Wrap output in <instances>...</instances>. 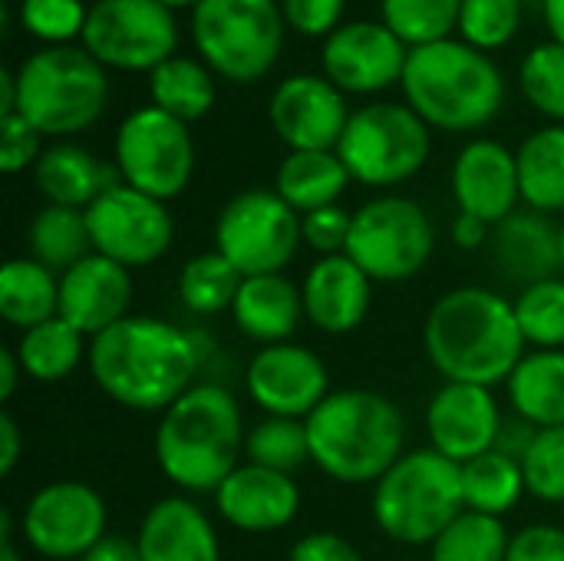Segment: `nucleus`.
Instances as JSON below:
<instances>
[{
  "mask_svg": "<svg viewBox=\"0 0 564 561\" xmlns=\"http://www.w3.org/2000/svg\"><path fill=\"white\" fill-rule=\"evenodd\" d=\"M178 43V26L159 0H96L86 17L83 46L112 69L152 73Z\"/></svg>",
  "mask_w": 564,
  "mask_h": 561,
  "instance_id": "14",
  "label": "nucleus"
},
{
  "mask_svg": "<svg viewBox=\"0 0 564 561\" xmlns=\"http://www.w3.org/2000/svg\"><path fill=\"white\" fill-rule=\"evenodd\" d=\"M453 195L463 215H476L486 225L506 222L519 212V162L496 139H473L453 162Z\"/></svg>",
  "mask_w": 564,
  "mask_h": 561,
  "instance_id": "22",
  "label": "nucleus"
},
{
  "mask_svg": "<svg viewBox=\"0 0 564 561\" xmlns=\"http://www.w3.org/2000/svg\"><path fill=\"white\" fill-rule=\"evenodd\" d=\"M284 26L278 0H198L192 10V40L205 66L231 83H254L278 63Z\"/></svg>",
  "mask_w": 564,
  "mask_h": 561,
  "instance_id": "8",
  "label": "nucleus"
},
{
  "mask_svg": "<svg viewBox=\"0 0 564 561\" xmlns=\"http://www.w3.org/2000/svg\"><path fill=\"white\" fill-rule=\"evenodd\" d=\"M152 106L175 116L178 122H195L215 106V79L212 69L188 56H172L149 73Z\"/></svg>",
  "mask_w": 564,
  "mask_h": 561,
  "instance_id": "35",
  "label": "nucleus"
},
{
  "mask_svg": "<svg viewBox=\"0 0 564 561\" xmlns=\"http://www.w3.org/2000/svg\"><path fill=\"white\" fill-rule=\"evenodd\" d=\"M132 271L93 251L59 274V317L93 341L132 314Z\"/></svg>",
  "mask_w": 564,
  "mask_h": 561,
  "instance_id": "20",
  "label": "nucleus"
},
{
  "mask_svg": "<svg viewBox=\"0 0 564 561\" xmlns=\"http://www.w3.org/2000/svg\"><path fill=\"white\" fill-rule=\"evenodd\" d=\"M86 225L93 251L135 271L169 255L175 241V222L165 202L119 182L106 188L89 208Z\"/></svg>",
  "mask_w": 564,
  "mask_h": 561,
  "instance_id": "13",
  "label": "nucleus"
},
{
  "mask_svg": "<svg viewBox=\"0 0 564 561\" xmlns=\"http://www.w3.org/2000/svg\"><path fill=\"white\" fill-rule=\"evenodd\" d=\"M423 347L446 384L496 387L525 357L516 304L492 288L466 284L446 291L426 314Z\"/></svg>",
  "mask_w": 564,
  "mask_h": 561,
  "instance_id": "2",
  "label": "nucleus"
},
{
  "mask_svg": "<svg viewBox=\"0 0 564 561\" xmlns=\"http://www.w3.org/2000/svg\"><path fill=\"white\" fill-rule=\"evenodd\" d=\"M17 112V73L0 69V116Z\"/></svg>",
  "mask_w": 564,
  "mask_h": 561,
  "instance_id": "55",
  "label": "nucleus"
},
{
  "mask_svg": "<svg viewBox=\"0 0 564 561\" xmlns=\"http://www.w3.org/2000/svg\"><path fill=\"white\" fill-rule=\"evenodd\" d=\"M288 561H364V555L337 532H311L291 546Z\"/></svg>",
  "mask_w": 564,
  "mask_h": 561,
  "instance_id": "49",
  "label": "nucleus"
},
{
  "mask_svg": "<svg viewBox=\"0 0 564 561\" xmlns=\"http://www.w3.org/2000/svg\"><path fill=\"white\" fill-rule=\"evenodd\" d=\"M245 274L218 251H205L185 261L178 271V301L198 317L231 311Z\"/></svg>",
  "mask_w": 564,
  "mask_h": 561,
  "instance_id": "36",
  "label": "nucleus"
},
{
  "mask_svg": "<svg viewBox=\"0 0 564 561\" xmlns=\"http://www.w3.org/2000/svg\"><path fill=\"white\" fill-rule=\"evenodd\" d=\"M281 13L304 36H330L340 26L344 0H281Z\"/></svg>",
  "mask_w": 564,
  "mask_h": 561,
  "instance_id": "47",
  "label": "nucleus"
},
{
  "mask_svg": "<svg viewBox=\"0 0 564 561\" xmlns=\"http://www.w3.org/2000/svg\"><path fill=\"white\" fill-rule=\"evenodd\" d=\"M406 106L443 132H476L489 126L506 103L499 66L466 40L413 46L400 79Z\"/></svg>",
  "mask_w": 564,
  "mask_h": 561,
  "instance_id": "5",
  "label": "nucleus"
},
{
  "mask_svg": "<svg viewBox=\"0 0 564 561\" xmlns=\"http://www.w3.org/2000/svg\"><path fill=\"white\" fill-rule=\"evenodd\" d=\"M159 3H162V7H169V10H172V7H192V10H195V3H198V0H159Z\"/></svg>",
  "mask_w": 564,
  "mask_h": 561,
  "instance_id": "57",
  "label": "nucleus"
},
{
  "mask_svg": "<svg viewBox=\"0 0 564 561\" xmlns=\"http://www.w3.org/2000/svg\"><path fill=\"white\" fill-rule=\"evenodd\" d=\"M436 248V228L426 208L403 195H377L354 212L347 258L373 284L416 278Z\"/></svg>",
  "mask_w": 564,
  "mask_h": 561,
  "instance_id": "9",
  "label": "nucleus"
},
{
  "mask_svg": "<svg viewBox=\"0 0 564 561\" xmlns=\"http://www.w3.org/2000/svg\"><path fill=\"white\" fill-rule=\"evenodd\" d=\"M33 179L46 205H66V208H89L106 188L119 185V169L99 162L89 149L76 142H56L43 149V155L33 165Z\"/></svg>",
  "mask_w": 564,
  "mask_h": 561,
  "instance_id": "27",
  "label": "nucleus"
},
{
  "mask_svg": "<svg viewBox=\"0 0 564 561\" xmlns=\"http://www.w3.org/2000/svg\"><path fill=\"white\" fill-rule=\"evenodd\" d=\"M489 238H492V225H486L476 215H463V212L456 215V222H453V241H456V248L476 251V248L489 245Z\"/></svg>",
  "mask_w": 564,
  "mask_h": 561,
  "instance_id": "51",
  "label": "nucleus"
},
{
  "mask_svg": "<svg viewBox=\"0 0 564 561\" xmlns=\"http://www.w3.org/2000/svg\"><path fill=\"white\" fill-rule=\"evenodd\" d=\"M509 529L502 519L463 513L433 546L430 561H506L509 559Z\"/></svg>",
  "mask_w": 564,
  "mask_h": 561,
  "instance_id": "38",
  "label": "nucleus"
},
{
  "mask_svg": "<svg viewBox=\"0 0 564 561\" xmlns=\"http://www.w3.org/2000/svg\"><path fill=\"white\" fill-rule=\"evenodd\" d=\"M231 317L238 331L261 344H288L304 317V294L284 271L281 274H251L241 281L238 298L231 304Z\"/></svg>",
  "mask_w": 564,
  "mask_h": 561,
  "instance_id": "26",
  "label": "nucleus"
},
{
  "mask_svg": "<svg viewBox=\"0 0 564 561\" xmlns=\"http://www.w3.org/2000/svg\"><path fill=\"white\" fill-rule=\"evenodd\" d=\"M522 93L549 119L564 122V46L542 43L522 60Z\"/></svg>",
  "mask_w": 564,
  "mask_h": 561,
  "instance_id": "41",
  "label": "nucleus"
},
{
  "mask_svg": "<svg viewBox=\"0 0 564 561\" xmlns=\"http://www.w3.org/2000/svg\"><path fill=\"white\" fill-rule=\"evenodd\" d=\"M93 384L126 410L165 413L195 387L202 367L198 337L178 324L129 314L89 341L86 357Z\"/></svg>",
  "mask_w": 564,
  "mask_h": 561,
  "instance_id": "1",
  "label": "nucleus"
},
{
  "mask_svg": "<svg viewBox=\"0 0 564 561\" xmlns=\"http://www.w3.org/2000/svg\"><path fill=\"white\" fill-rule=\"evenodd\" d=\"M410 46L387 26L354 20L337 26L324 43V73L340 93H380L403 79Z\"/></svg>",
  "mask_w": 564,
  "mask_h": 561,
  "instance_id": "18",
  "label": "nucleus"
},
{
  "mask_svg": "<svg viewBox=\"0 0 564 561\" xmlns=\"http://www.w3.org/2000/svg\"><path fill=\"white\" fill-rule=\"evenodd\" d=\"M413 561H423V559H413ZM426 561H430V559H426Z\"/></svg>",
  "mask_w": 564,
  "mask_h": 561,
  "instance_id": "59",
  "label": "nucleus"
},
{
  "mask_svg": "<svg viewBox=\"0 0 564 561\" xmlns=\"http://www.w3.org/2000/svg\"><path fill=\"white\" fill-rule=\"evenodd\" d=\"M13 350L20 357L23 377L36 384H59L89 357V341L63 317H53L23 331Z\"/></svg>",
  "mask_w": 564,
  "mask_h": 561,
  "instance_id": "32",
  "label": "nucleus"
},
{
  "mask_svg": "<svg viewBox=\"0 0 564 561\" xmlns=\"http://www.w3.org/2000/svg\"><path fill=\"white\" fill-rule=\"evenodd\" d=\"M135 549L142 561H221L218 532L208 513L188 496L152 503L139 522Z\"/></svg>",
  "mask_w": 564,
  "mask_h": 561,
  "instance_id": "23",
  "label": "nucleus"
},
{
  "mask_svg": "<svg viewBox=\"0 0 564 561\" xmlns=\"http://www.w3.org/2000/svg\"><path fill=\"white\" fill-rule=\"evenodd\" d=\"M542 13L552 30V40L564 46V0H542Z\"/></svg>",
  "mask_w": 564,
  "mask_h": 561,
  "instance_id": "54",
  "label": "nucleus"
},
{
  "mask_svg": "<svg viewBox=\"0 0 564 561\" xmlns=\"http://www.w3.org/2000/svg\"><path fill=\"white\" fill-rule=\"evenodd\" d=\"M23 456V433L17 427V420L3 410L0 413V476H10L17 470Z\"/></svg>",
  "mask_w": 564,
  "mask_h": 561,
  "instance_id": "50",
  "label": "nucleus"
},
{
  "mask_svg": "<svg viewBox=\"0 0 564 561\" xmlns=\"http://www.w3.org/2000/svg\"><path fill=\"white\" fill-rule=\"evenodd\" d=\"M301 294L304 317L317 331L340 337L364 324L373 304V281L347 255H330L314 261V268L301 281Z\"/></svg>",
  "mask_w": 564,
  "mask_h": 561,
  "instance_id": "24",
  "label": "nucleus"
},
{
  "mask_svg": "<svg viewBox=\"0 0 564 561\" xmlns=\"http://www.w3.org/2000/svg\"><path fill=\"white\" fill-rule=\"evenodd\" d=\"M0 314L20 334L59 317V274L36 258H10L0 268Z\"/></svg>",
  "mask_w": 564,
  "mask_h": 561,
  "instance_id": "30",
  "label": "nucleus"
},
{
  "mask_svg": "<svg viewBox=\"0 0 564 561\" xmlns=\"http://www.w3.org/2000/svg\"><path fill=\"white\" fill-rule=\"evenodd\" d=\"M506 561H564V529L562 526H525L509 542Z\"/></svg>",
  "mask_w": 564,
  "mask_h": 561,
  "instance_id": "48",
  "label": "nucleus"
},
{
  "mask_svg": "<svg viewBox=\"0 0 564 561\" xmlns=\"http://www.w3.org/2000/svg\"><path fill=\"white\" fill-rule=\"evenodd\" d=\"M106 103V66L86 46H43L17 69V112L40 136H76L99 122Z\"/></svg>",
  "mask_w": 564,
  "mask_h": 561,
  "instance_id": "6",
  "label": "nucleus"
},
{
  "mask_svg": "<svg viewBox=\"0 0 564 561\" xmlns=\"http://www.w3.org/2000/svg\"><path fill=\"white\" fill-rule=\"evenodd\" d=\"M20 377H23V367H20L17 350H13V347H3V350H0V400H3V403L17 393Z\"/></svg>",
  "mask_w": 564,
  "mask_h": 561,
  "instance_id": "53",
  "label": "nucleus"
},
{
  "mask_svg": "<svg viewBox=\"0 0 564 561\" xmlns=\"http://www.w3.org/2000/svg\"><path fill=\"white\" fill-rule=\"evenodd\" d=\"M525 489L539 503H564V427L539 430L522 456Z\"/></svg>",
  "mask_w": 564,
  "mask_h": 561,
  "instance_id": "43",
  "label": "nucleus"
},
{
  "mask_svg": "<svg viewBox=\"0 0 564 561\" xmlns=\"http://www.w3.org/2000/svg\"><path fill=\"white\" fill-rule=\"evenodd\" d=\"M245 393L264 417L307 420L327 400L330 374L311 347L271 344L248 360Z\"/></svg>",
  "mask_w": 564,
  "mask_h": 561,
  "instance_id": "16",
  "label": "nucleus"
},
{
  "mask_svg": "<svg viewBox=\"0 0 564 561\" xmlns=\"http://www.w3.org/2000/svg\"><path fill=\"white\" fill-rule=\"evenodd\" d=\"M245 420L235 393L221 384H195L159 420L155 463L182 493H212L241 466Z\"/></svg>",
  "mask_w": 564,
  "mask_h": 561,
  "instance_id": "3",
  "label": "nucleus"
},
{
  "mask_svg": "<svg viewBox=\"0 0 564 561\" xmlns=\"http://www.w3.org/2000/svg\"><path fill=\"white\" fill-rule=\"evenodd\" d=\"M512 304L532 350H564V274L522 288Z\"/></svg>",
  "mask_w": 564,
  "mask_h": 561,
  "instance_id": "39",
  "label": "nucleus"
},
{
  "mask_svg": "<svg viewBox=\"0 0 564 561\" xmlns=\"http://www.w3.org/2000/svg\"><path fill=\"white\" fill-rule=\"evenodd\" d=\"M79 561H142L135 542L122 539V536H106L99 546H93Z\"/></svg>",
  "mask_w": 564,
  "mask_h": 561,
  "instance_id": "52",
  "label": "nucleus"
},
{
  "mask_svg": "<svg viewBox=\"0 0 564 561\" xmlns=\"http://www.w3.org/2000/svg\"><path fill=\"white\" fill-rule=\"evenodd\" d=\"M463 0H380L383 23L413 50L426 43L449 40L459 26Z\"/></svg>",
  "mask_w": 564,
  "mask_h": 561,
  "instance_id": "40",
  "label": "nucleus"
},
{
  "mask_svg": "<svg viewBox=\"0 0 564 561\" xmlns=\"http://www.w3.org/2000/svg\"><path fill=\"white\" fill-rule=\"evenodd\" d=\"M106 526V499L79 479H56L40 486L20 516L23 542L36 555L56 561L83 559L93 546H99L109 536Z\"/></svg>",
  "mask_w": 564,
  "mask_h": 561,
  "instance_id": "15",
  "label": "nucleus"
},
{
  "mask_svg": "<svg viewBox=\"0 0 564 561\" xmlns=\"http://www.w3.org/2000/svg\"><path fill=\"white\" fill-rule=\"evenodd\" d=\"M0 561H23L17 542H13V516L10 513L0 516Z\"/></svg>",
  "mask_w": 564,
  "mask_h": 561,
  "instance_id": "56",
  "label": "nucleus"
},
{
  "mask_svg": "<svg viewBox=\"0 0 564 561\" xmlns=\"http://www.w3.org/2000/svg\"><path fill=\"white\" fill-rule=\"evenodd\" d=\"M350 172L337 149H301L288 152L274 175V192L297 212L311 215L317 208L337 205L350 185Z\"/></svg>",
  "mask_w": 564,
  "mask_h": 561,
  "instance_id": "28",
  "label": "nucleus"
},
{
  "mask_svg": "<svg viewBox=\"0 0 564 561\" xmlns=\"http://www.w3.org/2000/svg\"><path fill=\"white\" fill-rule=\"evenodd\" d=\"M373 522L400 546H433L463 513V466L436 450L403 453L373 483Z\"/></svg>",
  "mask_w": 564,
  "mask_h": 561,
  "instance_id": "7",
  "label": "nucleus"
},
{
  "mask_svg": "<svg viewBox=\"0 0 564 561\" xmlns=\"http://www.w3.org/2000/svg\"><path fill=\"white\" fill-rule=\"evenodd\" d=\"M512 413L535 430L564 427V350H529L506 380Z\"/></svg>",
  "mask_w": 564,
  "mask_h": 561,
  "instance_id": "29",
  "label": "nucleus"
},
{
  "mask_svg": "<svg viewBox=\"0 0 564 561\" xmlns=\"http://www.w3.org/2000/svg\"><path fill=\"white\" fill-rule=\"evenodd\" d=\"M304 423L311 440V463H317V470L334 483H377L403 456V413L390 397L377 390H330Z\"/></svg>",
  "mask_w": 564,
  "mask_h": 561,
  "instance_id": "4",
  "label": "nucleus"
},
{
  "mask_svg": "<svg viewBox=\"0 0 564 561\" xmlns=\"http://www.w3.org/2000/svg\"><path fill=\"white\" fill-rule=\"evenodd\" d=\"M301 245V215L274 188H245L218 212L215 251L245 278L281 274Z\"/></svg>",
  "mask_w": 564,
  "mask_h": 561,
  "instance_id": "11",
  "label": "nucleus"
},
{
  "mask_svg": "<svg viewBox=\"0 0 564 561\" xmlns=\"http://www.w3.org/2000/svg\"><path fill=\"white\" fill-rule=\"evenodd\" d=\"M489 248H492V261L499 265V274L519 284V291L562 274L558 225L542 212L532 208L512 212L506 222L492 228Z\"/></svg>",
  "mask_w": 564,
  "mask_h": 561,
  "instance_id": "25",
  "label": "nucleus"
},
{
  "mask_svg": "<svg viewBox=\"0 0 564 561\" xmlns=\"http://www.w3.org/2000/svg\"><path fill=\"white\" fill-rule=\"evenodd\" d=\"M116 169L126 185L159 202L182 195L195 172V142L188 126L159 106L129 112L116 132Z\"/></svg>",
  "mask_w": 564,
  "mask_h": 561,
  "instance_id": "12",
  "label": "nucleus"
},
{
  "mask_svg": "<svg viewBox=\"0 0 564 561\" xmlns=\"http://www.w3.org/2000/svg\"><path fill=\"white\" fill-rule=\"evenodd\" d=\"M337 155L354 182L390 188L410 182L430 159V126L400 103H370L350 112Z\"/></svg>",
  "mask_w": 564,
  "mask_h": 561,
  "instance_id": "10",
  "label": "nucleus"
},
{
  "mask_svg": "<svg viewBox=\"0 0 564 561\" xmlns=\"http://www.w3.org/2000/svg\"><path fill=\"white\" fill-rule=\"evenodd\" d=\"M89 10L83 0H20V23L36 40H46L50 46L69 43L73 36H83Z\"/></svg>",
  "mask_w": 564,
  "mask_h": 561,
  "instance_id": "44",
  "label": "nucleus"
},
{
  "mask_svg": "<svg viewBox=\"0 0 564 561\" xmlns=\"http://www.w3.org/2000/svg\"><path fill=\"white\" fill-rule=\"evenodd\" d=\"M519 188L522 202L532 212L558 215L564 212V126H545L532 132L519 152Z\"/></svg>",
  "mask_w": 564,
  "mask_h": 561,
  "instance_id": "31",
  "label": "nucleus"
},
{
  "mask_svg": "<svg viewBox=\"0 0 564 561\" xmlns=\"http://www.w3.org/2000/svg\"><path fill=\"white\" fill-rule=\"evenodd\" d=\"M525 493L522 463L499 450H489L463 466V503L469 513L502 519L522 503Z\"/></svg>",
  "mask_w": 564,
  "mask_h": 561,
  "instance_id": "34",
  "label": "nucleus"
},
{
  "mask_svg": "<svg viewBox=\"0 0 564 561\" xmlns=\"http://www.w3.org/2000/svg\"><path fill=\"white\" fill-rule=\"evenodd\" d=\"M506 417L489 387L476 384H443L426 407L430 450L456 466L496 450Z\"/></svg>",
  "mask_w": 564,
  "mask_h": 561,
  "instance_id": "17",
  "label": "nucleus"
},
{
  "mask_svg": "<svg viewBox=\"0 0 564 561\" xmlns=\"http://www.w3.org/2000/svg\"><path fill=\"white\" fill-rule=\"evenodd\" d=\"M350 225H354V212H347L340 205H327L311 215H301V238L321 258L344 255L347 241H350Z\"/></svg>",
  "mask_w": 564,
  "mask_h": 561,
  "instance_id": "45",
  "label": "nucleus"
},
{
  "mask_svg": "<svg viewBox=\"0 0 564 561\" xmlns=\"http://www.w3.org/2000/svg\"><path fill=\"white\" fill-rule=\"evenodd\" d=\"M271 126L278 139L291 149H337L340 136L350 122V109L344 93L314 73H294L281 79L271 93Z\"/></svg>",
  "mask_w": 564,
  "mask_h": 561,
  "instance_id": "19",
  "label": "nucleus"
},
{
  "mask_svg": "<svg viewBox=\"0 0 564 561\" xmlns=\"http://www.w3.org/2000/svg\"><path fill=\"white\" fill-rule=\"evenodd\" d=\"M245 463L294 476L304 463H311V440L304 420L264 417L245 436Z\"/></svg>",
  "mask_w": 564,
  "mask_h": 561,
  "instance_id": "37",
  "label": "nucleus"
},
{
  "mask_svg": "<svg viewBox=\"0 0 564 561\" xmlns=\"http://www.w3.org/2000/svg\"><path fill=\"white\" fill-rule=\"evenodd\" d=\"M26 241H30V258H36L56 274L69 271L73 265L93 255V238L83 208L43 205L30 222Z\"/></svg>",
  "mask_w": 564,
  "mask_h": 561,
  "instance_id": "33",
  "label": "nucleus"
},
{
  "mask_svg": "<svg viewBox=\"0 0 564 561\" xmlns=\"http://www.w3.org/2000/svg\"><path fill=\"white\" fill-rule=\"evenodd\" d=\"M40 139L43 136L20 112L0 116V169L7 175H17L26 165H36V159L43 155Z\"/></svg>",
  "mask_w": 564,
  "mask_h": 561,
  "instance_id": "46",
  "label": "nucleus"
},
{
  "mask_svg": "<svg viewBox=\"0 0 564 561\" xmlns=\"http://www.w3.org/2000/svg\"><path fill=\"white\" fill-rule=\"evenodd\" d=\"M522 23V0H463L459 33L476 50L506 46Z\"/></svg>",
  "mask_w": 564,
  "mask_h": 561,
  "instance_id": "42",
  "label": "nucleus"
},
{
  "mask_svg": "<svg viewBox=\"0 0 564 561\" xmlns=\"http://www.w3.org/2000/svg\"><path fill=\"white\" fill-rule=\"evenodd\" d=\"M558 258H562V274H564V222L558 225Z\"/></svg>",
  "mask_w": 564,
  "mask_h": 561,
  "instance_id": "58",
  "label": "nucleus"
},
{
  "mask_svg": "<svg viewBox=\"0 0 564 561\" xmlns=\"http://www.w3.org/2000/svg\"><path fill=\"white\" fill-rule=\"evenodd\" d=\"M218 516L248 536H268L288 529L301 513V489L288 473H274L254 463H241L215 489Z\"/></svg>",
  "mask_w": 564,
  "mask_h": 561,
  "instance_id": "21",
  "label": "nucleus"
}]
</instances>
